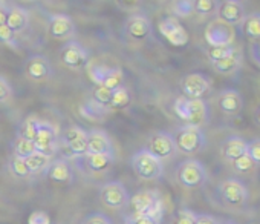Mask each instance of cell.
<instances>
[{"mask_svg": "<svg viewBox=\"0 0 260 224\" xmlns=\"http://www.w3.org/2000/svg\"><path fill=\"white\" fill-rule=\"evenodd\" d=\"M173 110L181 120L187 123V126H194V128L204 126L210 117L208 104L202 98L191 100V98L179 97L173 103Z\"/></svg>", "mask_w": 260, "mask_h": 224, "instance_id": "obj_1", "label": "cell"}, {"mask_svg": "<svg viewBox=\"0 0 260 224\" xmlns=\"http://www.w3.org/2000/svg\"><path fill=\"white\" fill-rule=\"evenodd\" d=\"M128 203L132 204L135 215L149 216L161 222L162 215H164V201L158 190H153V189L141 190L130 198Z\"/></svg>", "mask_w": 260, "mask_h": 224, "instance_id": "obj_2", "label": "cell"}, {"mask_svg": "<svg viewBox=\"0 0 260 224\" xmlns=\"http://www.w3.org/2000/svg\"><path fill=\"white\" fill-rule=\"evenodd\" d=\"M176 180L179 181L181 186L187 189H198L207 183L208 174H207L205 166L201 161L188 158L179 163L176 169Z\"/></svg>", "mask_w": 260, "mask_h": 224, "instance_id": "obj_3", "label": "cell"}, {"mask_svg": "<svg viewBox=\"0 0 260 224\" xmlns=\"http://www.w3.org/2000/svg\"><path fill=\"white\" fill-rule=\"evenodd\" d=\"M130 164H132V169L137 174V177L144 180V181L158 180L162 175V172H164L162 161L155 158L146 149H141L137 154H134Z\"/></svg>", "mask_w": 260, "mask_h": 224, "instance_id": "obj_4", "label": "cell"}, {"mask_svg": "<svg viewBox=\"0 0 260 224\" xmlns=\"http://www.w3.org/2000/svg\"><path fill=\"white\" fill-rule=\"evenodd\" d=\"M173 140L176 145V151L182 154H198L199 151L204 149L207 142L205 134L201 128L187 126V125L175 132Z\"/></svg>", "mask_w": 260, "mask_h": 224, "instance_id": "obj_5", "label": "cell"}, {"mask_svg": "<svg viewBox=\"0 0 260 224\" xmlns=\"http://www.w3.org/2000/svg\"><path fill=\"white\" fill-rule=\"evenodd\" d=\"M89 77L95 83V86H104L110 91L118 89L124 81V74L118 68H109L104 65H92L89 69Z\"/></svg>", "mask_w": 260, "mask_h": 224, "instance_id": "obj_6", "label": "cell"}, {"mask_svg": "<svg viewBox=\"0 0 260 224\" xmlns=\"http://www.w3.org/2000/svg\"><path fill=\"white\" fill-rule=\"evenodd\" d=\"M219 197L230 207H242L248 201V189L246 186L234 178L225 180L219 184Z\"/></svg>", "mask_w": 260, "mask_h": 224, "instance_id": "obj_7", "label": "cell"}, {"mask_svg": "<svg viewBox=\"0 0 260 224\" xmlns=\"http://www.w3.org/2000/svg\"><path fill=\"white\" fill-rule=\"evenodd\" d=\"M64 148L69 152V157H84L87 154V132L78 126H72L63 132L58 148Z\"/></svg>", "mask_w": 260, "mask_h": 224, "instance_id": "obj_8", "label": "cell"}, {"mask_svg": "<svg viewBox=\"0 0 260 224\" xmlns=\"http://www.w3.org/2000/svg\"><path fill=\"white\" fill-rule=\"evenodd\" d=\"M100 198L106 207L113 209V210H119V209L125 207L130 201L125 186L119 181L106 183L100 189Z\"/></svg>", "mask_w": 260, "mask_h": 224, "instance_id": "obj_9", "label": "cell"}, {"mask_svg": "<svg viewBox=\"0 0 260 224\" xmlns=\"http://www.w3.org/2000/svg\"><path fill=\"white\" fill-rule=\"evenodd\" d=\"M146 151L152 154L159 161L169 160L176 154V145L173 135L169 132H155L149 137Z\"/></svg>", "mask_w": 260, "mask_h": 224, "instance_id": "obj_10", "label": "cell"}, {"mask_svg": "<svg viewBox=\"0 0 260 224\" xmlns=\"http://www.w3.org/2000/svg\"><path fill=\"white\" fill-rule=\"evenodd\" d=\"M34 145H36V149L39 154H43V155L51 158L58 151V132H57V129L48 122H40Z\"/></svg>", "mask_w": 260, "mask_h": 224, "instance_id": "obj_11", "label": "cell"}, {"mask_svg": "<svg viewBox=\"0 0 260 224\" xmlns=\"http://www.w3.org/2000/svg\"><path fill=\"white\" fill-rule=\"evenodd\" d=\"M204 37L208 46H231L234 43V30L216 19L207 25Z\"/></svg>", "mask_w": 260, "mask_h": 224, "instance_id": "obj_12", "label": "cell"}, {"mask_svg": "<svg viewBox=\"0 0 260 224\" xmlns=\"http://www.w3.org/2000/svg\"><path fill=\"white\" fill-rule=\"evenodd\" d=\"M179 86H181L184 97L191 98V100L202 98L211 89L210 80L204 74H199V72H191V74H187L185 77H182Z\"/></svg>", "mask_w": 260, "mask_h": 224, "instance_id": "obj_13", "label": "cell"}, {"mask_svg": "<svg viewBox=\"0 0 260 224\" xmlns=\"http://www.w3.org/2000/svg\"><path fill=\"white\" fill-rule=\"evenodd\" d=\"M159 33L173 46H185L188 43V33L176 17H166L159 22Z\"/></svg>", "mask_w": 260, "mask_h": 224, "instance_id": "obj_14", "label": "cell"}, {"mask_svg": "<svg viewBox=\"0 0 260 224\" xmlns=\"http://www.w3.org/2000/svg\"><path fill=\"white\" fill-rule=\"evenodd\" d=\"M61 62L69 69H80L87 65V51L78 42H69L63 46L60 52Z\"/></svg>", "mask_w": 260, "mask_h": 224, "instance_id": "obj_15", "label": "cell"}, {"mask_svg": "<svg viewBox=\"0 0 260 224\" xmlns=\"http://www.w3.org/2000/svg\"><path fill=\"white\" fill-rule=\"evenodd\" d=\"M243 19H245V7L242 2H237V0H225V2L219 4L217 20L230 26H236L240 25Z\"/></svg>", "mask_w": 260, "mask_h": 224, "instance_id": "obj_16", "label": "cell"}, {"mask_svg": "<svg viewBox=\"0 0 260 224\" xmlns=\"http://www.w3.org/2000/svg\"><path fill=\"white\" fill-rule=\"evenodd\" d=\"M25 74L32 81H45L52 75V66L43 55H32L28 59Z\"/></svg>", "mask_w": 260, "mask_h": 224, "instance_id": "obj_17", "label": "cell"}, {"mask_svg": "<svg viewBox=\"0 0 260 224\" xmlns=\"http://www.w3.org/2000/svg\"><path fill=\"white\" fill-rule=\"evenodd\" d=\"M217 106L226 116H237L243 109V97L236 89H225L217 95Z\"/></svg>", "mask_w": 260, "mask_h": 224, "instance_id": "obj_18", "label": "cell"}, {"mask_svg": "<svg viewBox=\"0 0 260 224\" xmlns=\"http://www.w3.org/2000/svg\"><path fill=\"white\" fill-rule=\"evenodd\" d=\"M127 34L135 40H146L152 34V23L143 14H134L127 19L125 23Z\"/></svg>", "mask_w": 260, "mask_h": 224, "instance_id": "obj_19", "label": "cell"}, {"mask_svg": "<svg viewBox=\"0 0 260 224\" xmlns=\"http://www.w3.org/2000/svg\"><path fill=\"white\" fill-rule=\"evenodd\" d=\"M48 31L54 39H68L75 33V23L66 14H54L49 19Z\"/></svg>", "mask_w": 260, "mask_h": 224, "instance_id": "obj_20", "label": "cell"}, {"mask_svg": "<svg viewBox=\"0 0 260 224\" xmlns=\"http://www.w3.org/2000/svg\"><path fill=\"white\" fill-rule=\"evenodd\" d=\"M87 154H109L113 155V145L109 135L103 131L87 132Z\"/></svg>", "mask_w": 260, "mask_h": 224, "instance_id": "obj_21", "label": "cell"}, {"mask_svg": "<svg viewBox=\"0 0 260 224\" xmlns=\"http://www.w3.org/2000/svg\"><path fill=\"white\" fill-rule=\"evenodd\" d=\"M246 145H248V142L243 140L242 137L231 135V137L225 138V142L222 143L220 154L225 161L231 163V161L240 158L242 155H246Z\"/></svg>", "mask_w": 260, "mask_h": 224, "instance_id": "obj_22", "label": "cell"}, {"mask_svg": "<svg viewBox=\"0 0 260 224\" xmlns=\"http://www.w3.org/2000/svg\"><path fill=\"white\" fill-rule=\"evenodd\" d=\"M14 34L23 33L28 25H29V13L22 8V7H10L8 11V17H7V23H5Z\"/></svg>", "mask_w": 260, "mask_h": 224, "instance_id": "obj_23", "label": "cell"}, {"mask_svg": "<svg viewBox=\"0 0 260 224\" xmlns=\"http://www.w3.org/2000/svg\"><path fill=\"white\" fill-rule=\"evenodd\" d=\"M213 69L222 75H231L234 72H237L242 68V52L240 49H234L228 57L219 60V62H213Z\"/></svg>", "mask_w": 260, "mask_h": 224, "instance_id": "obj_24", "label": "cell"}, {"mask_svg": "<svg viewBox=\"0 0 260 224\" xmlns=\"http://www.w3.org/2000/svg\"><path fill=\"white\" fill-rule=\"evenodd\" d=\"M46 175H48V178L51 181L68 183V181L72 180V169H71V166L68 164L66 160L58 158V160L51 161V164L46 169Z\"/></svg>", "mask_w": 260, "mask_h": 224, "instance_id": "obj_25", "label": "cell"}, {"mask_svg": "<svg viewBox=\"0 0 260 224\" xmlns=\"http://www.w3.org/2000/svg\"><path fill=\"white\" fill-rule=\"evenodd\" d=\"M86 166L89 171L92 172H104L107 171L113 161H115V155H109V154H86L83 157Z\"/></svg>", "mask_w": 260, "mask_h": 224, "instance_id": "obj_26", "label": "cell"}, {"mask_svg": "<svg viewBox=\"0 0 260 224\" xmlns=\"http://www.w3.org/2000/svg\"><path fill=\"white\" fill-rule=\"evenodd\" d=\"M78 110H80L81 117H84V119H87V120H90V122H101V120H104L106 114L109 112V109L98 106V104L93 103L92 100L84 101V103L80 106Z\"/></svg>", "mask_w": 260, "mask_h": 224, "instance_id": "obj_27", "label": "cell"}, {"mask_svg": "<svg viewBox=\"0 0 260 224\" xmlns=\"http://www.w3.org/2000/svg\"><path fill=\"white\" fill-rule=\"evenodd\" d=\"M242 25V31L243 34L251 39V40H257L260 39V13H252L249 16H245Z\"/></svg>", "mask_w": 260, "mask_h": 224, "instance_id": "obj_28", "label": "cell"}, {"mask_svg": "<svg viewBox=\"0 0 260 224\" xmlns=\"http://www.w3.org/2000/svg\"><path fill=\"white\" fill-rule=\"evenodd\" d=\"M39 125H40V120L36 117V116H29L23 120L22 126H20V131H19V137L28 140V142H32L36 140L37 137V131H39Z\"/></svg>", "mask_w": 260, "mask_h": 224, "instance_id": "obj_29", "label": "cell"}, {"mask_svg": "<svg viewBox=\"0 0 260 224\" xmlns=\"http://www.w3.org/2000/svg\"><path fill=\"white\" fill-rule=\"evenodd\" d=\"M25 161H26V166H28V171H29L31 175H32V174H40V172H43V171L48 169V166L51 164V158L46 157V155H43V154H39V152L32 154V155L28 157Z\"/></svg>", "mask_w": 260, "mask_h": 224, "instance_id": "obj_30", "label": "cell"}, {"mask_svg": "<svg viewBox=\"0 0 260 224\" xmlns=\"http://www.w3.org/2000/svg\"><path fill=\"white\" fill-rule=\"evenodd\" d=\"M130 104V94H128V91L124 88V86H121V88H118V89H113L112 91V97H110V109H116V110H119V109H124V107H127Z\"/></svg>", "mask_w": 260, "mask_h": 224, "instance_id": "obj_31", "label": "cell"}, {"mask_svg": "<svg viewBox=\"0 0 260 224\" xmlns=\"http://www.w3.org/2000/svg\"><path fill=\"white\" fill-rule=\"evenodd\" d=\"M36 152H37V149H36V145L32 142H28V140H25L22 137L16 138V142H14V157L26 160L28 157H31Z\"/></svg>", "mask_w": 260, "mask_h": 224, "instance_id": "obj_32", "label": "cell"}, {"mask_svg": "<svg viewBox=\"0 0 260 224\" xmlns=\"http://www.w3.org/2000/svg\"><path fill=\"white\" fill-rule=\"evenodd\" d=\"M110 97H112V91L104 88V86H95L92 89V94H90V100L93 103H96L98 106L101 107H106V109H110Z\"/></svg>", "mask_w": 260, "mask_h": 224, "instance_id": "obj_33", "label": "cell"}, {"mask_svg": "<svg viewBox=\"0 0 260 224\" xmlns=\"http://www.w3.org/2000/svg\"><path fill=\"white\" fill-rule=\"evenodd\" d=\"M220 2H214V0H196L193 2V10L199 16H210L213 13H217Z\"/></svg>", "mask_w": 260, "mask_h": 224, "instance_id": "obj_34", "label": "cell"}, {"mask_svg": "<svg viewBox=\"0 0 260 224\" xmlns=\"http://www.w3.org/2000/svg\"><path fill=\"white\" fill-rule=\"evenodd\" d=\"M234 49H236L234 45H231V46H208L207 55H208L210 62L213 63V62H219V60L228 57Z\"/></svg>", "mask_w": 260, "mask_h": 224, "instance_id": "obj_35", "label": "cell"}, {"mask_svg": "<svg viewBox=\"0 0 260 224\" xmlns=\"http://www.w3.org/2000/svg\"><path fill=\"white\" fill-rule=\"evenodd\" d=\"M10 169H11V174L17 178H28L31 174L28 171V166H26V161L23 158H19V157H13L11 161H10Z\"/></svg>", "mask_w": 260, "mask_h": 224, "instance_id": "obj_36", "label": "cell"}, {"mask_svg": "<svg viewBox=\"0 0 260 224\" xmlns=\"http://www.w3.org/2000/svg\"><path fill=\"white\" fill-rule=\"evenodd\" d=\"M231 166L237 174H248L255 169V163L248 155H242L240 158L231 161Z\"/></svg>", "mask_w": 260, "mask_h": 224, "instance_id": "obj_37", "label": "cell"}, {"mask_svg": "<svg viewBox=\"0 0 260 224\" xmlns=\"http://www.w3.org/2000/svg\"><path fill=\"white\" fill-rule=\"evenodd\" d=\"M172 11L176 17H188L191 13H194L193 2L191 0H181V2H175L172 7Z\"/></svg>", "mask_w": 260, "mask_h": 224, "instance_id": "obj_38", "label": "cell"}, {"mask_svg": "<svg viewBox=\"0 0 260 224\" xmlns=\"http://www.w3.org/2000/svg\"><path fill=\"white\" fill-rule=\"evenodd\" d=\"M0 43L7 45L13 49H17V39L16 34L7 26V25H0Z\"/></svg>", "mask_w": 260, "mask_h": 224, "instance_id": "obj_39", "label": "cell"}, {"mask_svg": "<svg viewBox=\"0 0 260 224\" xmlns=\"http://www.w3.org/2000/svg\"><path fill=\"white\" fill-rule=\"evenodd\" d=\"M246 155L255 163V166H260V138H254V140L248 142Z\"/></svg>", "mask_w": 260, "mask_h": 224, "instance_id": "obj_40", "label": "cell"}, {"mask_svg": "<svg viewBox=\"0 0 260 224\" xmlns=\"http://www.w3.org/2000/svg\"><path fill=\"white\" fill-rule=\"evenodd\" d=\"M51 216L45 210H34L28 216V224H51Z\"/></svg>", "mask_w": 260, "mask_h": 224, "instance_id": "obj_41", "label": "cell"}, {"mask_svg": "<svg viewBox=\"0 0 260 224\" xmlns=\"http://www.w3.org/2000/svg\"><path fill=\"white\" fill-rule=\"evenodd\" d=\"M196 216L198 213H194L193 210L181 209L176 216V224H196Z\"/></svg>", "mask_w": 260, "mask_h": 224, "instance_id": "obj_42", "label": "cell"}, {"mask_svg": "<svg viewBox=\"0 0 260 224\" xmlns=\"http://www.w3.org/2000/svg\"><path fill=\"white\" fill-rule=\"evenodd\" d=\"M11 94H13V89H11L10 81L5 77L0 75V103L8 101L10 97H11Z\"/></svg>", "mask_w": 260, "mask_h": 224, "instance_id": "obj_43", "label": "cell"}, {"mask_svg": "<svg viewBox=\"0 0 260 224\" xmlns=\"http://www.w3.org/2000/svg\"><path fill=\"white\" fill-rule=\"evenodd\" d=\"M83 224H113L112 219L109 216H106L104 213H90L87 215V218L84 219Z\"/></svg>", "mask_w": 260, "mask_h": 224, "instance_id": "obj_44", "label": "cell"}, {"mask_svg": "<svg viewBox=\"0 0 260 224\" xmlns=\"http://www.w3.org/2000/svg\"><path fill=\"white\" fill-rule=\"evenodd\" d=\"M130 216H132L135 224H161L159 221H155L149 216H141V215H135V213H132Z\"/></svg>", "mask_w": 260, "mask_h": 224, "instance_id": "obj_45", "label": "cell"}, {"mask_svg": "<svg viewBox=\"0 0 260 224\" xmlns=\"http://www.w3.org/2000/svg\"><path fill=\"white\" fill-rule=\"evenodd\" d=\"M196 224H219L216 221V218H213L211 215H207V213H201L196 216Z\"/></svg>", "mask_w": 260, "mask_h": 224, "instance_id": "obj_46", "label": "cell"}, {"mask_svg": "<svg viewBox=\"0 0 260 224\" xmlns=\"http://www.w3.org/2000/svg\"><path fill=\"white\" fill-rule=\"evenodd\" d=\"M251 57L257 66H260V43H252L251 45Z\"/></svg>", "mask_w": 260, "mask_h": 224, "instance_id": "obj_47", "label": "cell"}, {"mask_svg": "<svg viewBox=\"0 0 260 224\" xmlns=\"http://www.w3.org/2000/svg\"><path fill=\"white\" fill-rule=\"evenodd\" d=\"M8 11H10V7L7 4H4V2H0V25H5L7 23Z\"/></svg>", "mask_w": 260, "mask_h": 224, "instance_id": "obj_48", "label": "cell"}, {"mask_svg": "<svg viewBox=\"0 0 260 224\" xmlns=\"http://www.w3.org/2000/svg\"><path fill=\"white\" fill-rule=\"evenodd\" d=\"M255 123L260 126V106H258V109H257V112H255Z\"/></svg>", "mask_w": 260, "mask_h": 224, "instance_id": "obj_49", "label": "cell"}, {"mask_svg": "<svg viewBox=\"0 0 260 224\" xmlns=\"http://www.w3.org/2000/svg\"><path fill=\"white\" fill-rule=\"evenodd\" d=\"M124 224H135V222H134V219H132V216H130V215H127V218H125V221H124Z\"/></svg>", "mask_w": 260, "mask_h": 224, "instance_id": "obj_50", "label": "cell"}, {"mask_svg": "<svg viewBox=\"0 0 260 224\" xmlns=\"http://www.w3.org/2000/svg\"><path fill=\"white\" fill-rule=\"evenodd\" d=\"M223 224H234V222H223Z\"/></svg>", "mask_w": 260, "mask_h": 224, "instance_id": "obj_51", "label": "cell"}]
</instances>
